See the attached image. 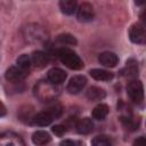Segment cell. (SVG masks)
I'll return each instance as SVG.
<instances>
[{
    "label": "cell",
    "instance_id": "1",
    "mask_svg": "<svg viewBox=\"0 0 146 146\" xmlns=\"http://www.w3.org/2000/svg\"><path fill=\"white\" fill-rule=\"evenodd\" d=\"M34 95L41 102H52L59 95V89L55 83L48 81H39L34 86Z\"/></svg>",
    "mask_w": 146,
    "mask_h": 146
},
{
    "label": "cell",
    "instance_id": "2",
    "mask_svg": "<svg viewBox=\"0 0 146 146\" xmlns=\"http://www.w3.org/2000/svg\"><path fill=\"white\" fill-rule=\"evenodd\" d=\"M56 55L59 60L71 70H81L83 67L82 59L68 48H59L56 51Z\"/></svg>",
    "mask_w": 146,
    "mask_h": 146
},
{
    "label": "cell",
    "instance_id": "3",
    "mask_svg": "<svg viewBox=\"0 0 146 146\" xmlns=\"http://www.w3.org/2000/svg\"><path fill=\"white\" fill-rule=\"evenodd\" d=\"M23 35L26 41L31 43H41L48 39L46 30L38 24H29L23 30Z\"/></svg>",
    "mask_w": 146,
    "mask_h": 146
},
{
    "label": "cell",
    "instance_id": "4",
    "mask_svg": "<svg viewBox=\"0 0 146 146\" xmlns=\"http://www.w3.org/2000/svg\"><path fill=\"white\" fill-rule=\"evenodd\" d=\"M127 92L130 99L137 104L144 99V87L139 80H131L127 86Z\"/></svg>",
    "mask_w": 146,
    "mask_h": 146
},
{
    "label": "cell",
    "instance_id": "5",
    "mask_svg": "<svg viewBox=\"0 0 146 146\" xmlns=\"http://www.w3.org/2000/svg\"><path fill=\"white\" fill-rule=\"evenodd\" d=\"M0 144L2 146H24L25 145L23 138L13 131L2 132L0 135Z\"/></svg>",
    "mask_w": 146,
    "mask_h": 146
},
{
    "label": "cell",
    "instance_id": "6",
    "mask_svg": "<svg viewBox=\"0 0 146 146\" xmlns=\"http://www.w3.org/2000/svg\"><path fill=\"white\" fill-rule=\"evenodd\" d=\"M129 38L133 43L145 44L146 43V29L139 24L131 25L129 30Z\"/></svg>",
    "mask_w": 146,
    "mask_h": 146
},
{
    "label": "cell",
    "instance_id": "7",
    "mask_svg": "<svg viewBox=\"0 0 146 146\" xmlns=\"http://www.w3.org/2000/svg\"><path fill=\"white\" fill-rule=\"evenodd\" d=\"M94 7L89 3V2H83L79 6V8L76 9V18L79 22L82 23H87L92 21L94 18Z\"/></svg>",
    "mask_w": 146,
    "mask_h": 146
},
{
    "label": "cell",
    "instance_id": "8",
    "mask_svg": "<svg viewBox=\"0 0 146 146\" xmlns=\"http://www.w3.org/2000/svg\"><path fill=\"white\" fill-rule=\"evenodd\" d=\"M86 84H87L86 76H83V75H75V76H73L70 80V82L67 83L66 89H67V91L70 94L75 95V94H79L86 87Z\"/></svg>",
    "mask_w": 146,
    "mask_h": 146
},
{
    "label": "cell",
    "instance_id": "9",
    "mask_svg": "<svg viewBox=\"0 0 146 146\" xmlns=\"http://www.w3.org/2000/svg\"><path fill=\"white\" fill-rule=\"evenodd\" d=\"M98 60L102 65H104L106 67H114L119 63V57L112 51H104V52L99 54Z\"/></svg>",
    "mask_w": 146,
    "mask_h": 146
},
{
    "label": "cell",
    "instance_id": "10",
    "mask_svg": "<svg viewBox=\"0 0 146 146\" xmlns=\"http://www.w3.org/2000/svg\"><path fill=\"white\" fill-rule=\"evenodd\" d=\"M26 76V71L22 70L21 67L11 66L6 71V79L10 82H18L22 81Z\"/></svg>",
    "mask_w": 146,
    "mask_h": 146
},
{
    "label": "cell",
    "instance_id": "11",
    "mask_svg": "<svg viewBox=\"0 0 146 146\" xmlns=\"http://www.w3.org/2000/svg\"><path fill=\"white\" fill-rule=\"evenodd\" d=\"M48 80L55 84H60L62 82L65 81L66 79V73L62 70V68H58V67H54L51 70H49L48 72V75H47Z\"/></svg>",
    "mask_w": 146,
    "mask_h": 146
},
{
    "label": "cell",
    "instance_id": "12",
    "mask_svg": "<svg viewBox=\"0 0 146 146\" xmlns=\"http://www.w3.org/2000/svg\"><path fill=\"white\" fill-rule=\"evenodd\" d=\"M52 120H54L52 115L49 112L43 111V112L36 113L34 115L32 124H35V125H39V127H46V125H49L52 122Z\"/></svg>",
    "mask_w": 146,
    "mask_h": 146
},
{
    "label": "cell",
    "instance_id": "13",
    "mask_svg": "<svg viewBox=\"0 0 146 146\" xmlns=\"http://www.w3.org/2000/svg\"><path fill=\"white\" fill-rule=\"evenodd\" d=\"M94 129V122L90 117H83L78 121L76 123V130L81 135H87L90 133Z\"/></svg>",
    "mask_w": 146,
    "mask_h": 146
},
{
    "label": "cell",
    "instance_id": "14",
    "mask_svg": "<svg viewBox=\"0 0 146 146\" xmlns=\"http://www.w3.org/2000/svg\"><path fill=\"white\" fill-rule=\"evenodd\" d=\"M89 74L91 75V78L98 81H110L114 78V74L112 72L106 70H100V68H92L90 70Z\"/></svg>",
    "mask_w": 146,
    "mask_h": 146
},
{
    "label": "cell",
    "instance_id": "15",
    "mask_svg": "<svg viewBox=\"0 0 146 146\" xmlns=\"http://www.w3.org/2000/svg\"><path fill=\"white\" fill-rule=\"evenodd\" d=\"M86 96L89 100L91 102H98V100H102L105 98L106 96V92L104 89L99 88V87H90L87 92H86Z\"/></svg>",
    "mask_w": 146,
    "mask_h": 146
},
{
    "label": "cell",
    "instance_id": "16",
    "mask_svg": "<svg viewBox=\"0 0 146 146\" xmlns=\"http://www.w3.org/2000/svg\"><path fill=\"white\" fill-rule=\"evenodd\" d=\"M59 8L65 15H72L78 9V0H59Z\"/></svg>",
    "mask_w": 146,
    "mask_h": 146
},
{
    "label": "cell",
    "instance_id": "17",
    "mask_svg": "<svg viewBox=\"0 0 146 146\" xmlns=\"http://www.w3.org/2000/svg\"><path fill=\"white\" fill-rule=\"evenodd\" d=\"M32 141L35 145H46L50 141V135L43 130H38L32 135Z\"/></svg>",
    "mask_w": 146,
    "mask_h": 146
},
{
    "label": "cell",
    "instance_id": "18",
    "mask_svg": "<svg viewBox=\"0 0 146 146\" xmlns=\"http://www.w3.org/2000/svg\"><path fill=\"white\" fill-rule=\"evenodd\" d=\"M34 112L33 108L31 106H24L19 110V114L18 117L21 121L25 122V123H33V117H34Z\"/></svg>",
    "mask_w": 146,
    "mask_h": 146
},
{
    "label": "cell",
    "instance_id": "19",
    "mask_svg": "<svg viewBox=\"0 0 146 146\" xmlns=\"http://www.w3.org/2000/svg\"><path fill=\"white\" fill-rule=\"evenodd\" d=\"M122 72H123V75L129 76V78L137 76V74H138V65H137V62L135 59L127 60L125 67L122 70Z\"/></svg>",
    "mask_w": 146,
    "mask_h": 146
},
{
    "label": "cell",
    "instance_id": "20",
    "mask_svg": "<svg viewBox=\"0 0 146 146\" xmlns=\"http://www.w3.org/2000/svg\"><path fill=\"white\" fill-rule=\"evenodd\" d=\"M32 64H34L36 67H44L48 63V56L47 54L42 51H34L32 55Z\"/></svg>",
    "mask_w": 146,
    "mask_h": 146
},
{
    "label": "cell",
    "instance_id": "21",
    "mask_svg": "<svg viewBox=\"0 0 146 146\" xmlns=\"http://www.w3.org/2000/svg\"><path fill=\"white\" fill-rule=\"evenodd\" d=\"M108 114V106L106 104H98L92 110V117L95 120H104Z\"/></svg>",
    "mask_w": 146,
    "mask_h": 146
},
{
    "label": "cell",
    "instance_id": "22",
    "mask_svg": "<svg viewBox=\"0 0 146 146\" xmlns=\"http://www.w3.org/2000/svg\"><path fill=\"white\" fill-rule=\"evenodd\" d=\"M57 41L62 44H67V46H75L76 44V39L71 35V34H67V33H64V34H59L57 36Z\"/></svg>",
    "mask_w": 146,
    "mask_h": 146
},
{
    "label": "cell",
    "instance_id": "23",
    "mask_svg": "<svg viewBox=\"0 0 146 146\" xmlns=\"http://www.w3.org/2000/svg\"><path fill=\"white\" fill-rule=\"evenodd\" d=\"M32 64V58H30L27 55H21L17 58V65L24 71H27Z\"/></svg>",
    "mask_w": 146,
    "mask_h": 146
},
{
    "label": "cell",
    "instance_id": "24",
    "mask_svg": "<svg viewBox=\"0 0 146 146\" xmlns=\"http://www.w3.org/2000/svg\"><path fill=\"white\" fill-rule=\"evenodd\" d=\"M91 144L94 146H108L112 144V141L106 136H97L91 140Z\"/></svg>",
    "mask_w": 146,
    "mask_h": 146
},
{
    "label": "cell",
    "instance_id": "25",
    "mask_svg": "<svg viewBox=\"0 0 146 146\" xmlns=\"http://www.w3.org/2000/svg\"><path fill=\"white\" fill-rule=\"evenodd\" d=\"M62 106L58 104V103H54V104H51L46 111L47 112H49L51 115H52V117L54 119H56V117H58V116H60V114H62Z\"/></svg>",
    "mask_w": 146,
    "mask_h": 146
},
{
    "label": "cell",
    "instance_id": "26",
    "mask_svg": "<svg viewBox=\"0 0 146 146\" xmlns=\"http://www.w3.org/2000/svg\"><path fill=\"white\" fill-rule=\"evenodd\" d=\"M51 130H52V132H54L56 136L60 137V136H63V135L66 132V127H65V125H62V124H57V125H54Z\"/></svg>",
    "mask_w": 146,
    "mask_h": 146
},
{
    "label": "cell",
    "instance_id": "27",
    "mask_svg": "<svg viewBox=\"0 0 146 146\" xmlns=\"http://www.w3.org/2000/svg\"><path fill=\"white\" fill-rule=\"evenodd\" d=\"M135 145H146V137H140L133 141Z\"/></svg>",
    "mask_w": 146,
    "mask_h": 146
},
{
    "label": "cell",
    "instance_id": "28",
    "mask_svg": "<svg viewBox=\"0 0 146 146\" xmlns=\"http://www.w3.org/2000/svg\"><path fill=\"white\" fill-rule=\"evenodd\" d=\"M140 21H141V23L144 24V26H146V9H144L141 13H140Z\"/></svg>",
    "mask_w": 146,
    "mask_h": 146
},
{
    "label": "cell",
    "instance_id": "29",
    "mask_svg": "<svg viewBox=\"0 0 146 146\" xmlns=\"http://www.w3.org/2000/svg\"><path fill=\"white\" fill-rule=\"evenodd\" d=\"M78 144H80V143L74 141V140H63L60 143V145H78Z\"/></svg>",
    "mask_w": 146,
    "mask_h": 146
},
{
    "label": "cell",
    "instance_id": "30",
    "mask_svg": "<svg viewBox=\"0 0 146 146\" xmlns=\"http://www.w3.org/2000/svg\"><path fill=\"white\" fill-rule=\"evenodd\" d=\"M135 3L137 6H143V5L146 3V0H135Z\"/></svg>",
    "mask_w": 146,
    "mask_h": 146
},
{
    "label": "cell",
    "instance_id": "31",
    "mask_svg": "<svg viewBox=\"0 0 146 146\" xmlns=\"http://www.w3.org/2000/svg\"><path fill=\"white\" fill-rule=\"evenodd\" d=\"M5 113H6V107H5V105L1 103V114H0V115H1V116H3V115H5Z\"/></svg>",
    "mask_w": 146,
    "mask_h": 146
}]
</instances>
